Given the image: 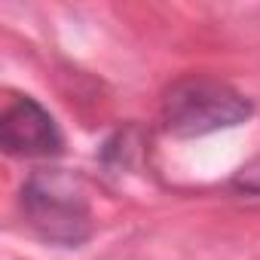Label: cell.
I'll return each mask as SVG.
<instances>
[{
  "mask_svg": "<svg viewBox=\"0 0 260 260\" xmlns=\"http://www.w3.org/2000/svg\"><path fill=\"white\" fill-rule=\"evenodd\" d=\"M254 104L214 77H184L172 83L159 104L162 128L175 138H202L248 122Z\"/></svg>",
  "mask_w": 260,
  "mask_h": 260,
  "instance_id": "6da1fadb",
  "label": "cell"
},
{
  "mask_svg": "<svg viewBox=\"0 0 260 260\" xmlns=\"http://www.w3.org/2000/svg\"><path fill=\"white\" fill-rule=\"evenodd\" d=\"M22 211L31 230L52 245H83L92 236L86 187L64 169H37L22 187Z\"/></svg>",
  "mask_w": 260,
  "mask_h": 260,
  "instance_id": "7a4b0ae2",
  "label": "cell"
},
{
  "mask_svg": "<svg viewBox=\"0 0 260 260\" xmlns=\"http://www.w3.org/2000/svg\"><path fill=\"white\" fill-rule=\"evenodd\" d=\"M0 144L10 156L46 159L61 153V132L52 113L34 98H16L0 116Z\"/></svg>",
  "mask_w": 260,
  "mask_h": 260,
  "instance_id": "3957f363",
  "label": "cell"
},
{
  "mask_svg": "<svg viewBox=\"0 0 260 260\" xmlns=\"http://www.w3.org/2000/svg\"><path fill=\"white\" fill-rule=\"evenodd\" d=\"M230 187H233L236 193H245V196H260V156H254L251 162H245V166L233 175Z\"/></svg>",
  "mask_w": 260,
  "mask_h": 260,
  "instance_id": "277c9868",
  "label": "cell"
}]
</instances>
